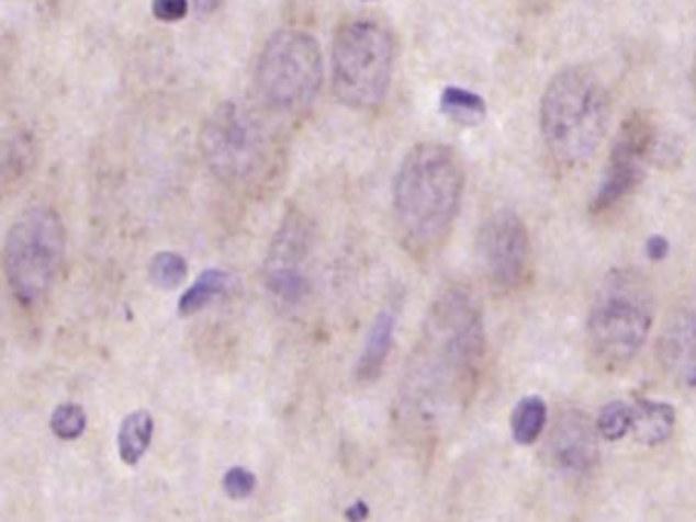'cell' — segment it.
<instances>
[{"instance_id":"cell-19","label":"cell","mask_w":696,"mask_h":522,"mask_svg":"<svg viewBox=\"0 0 696 522\" xmlns=\"http://www.w3.org/2000/svg\"><path fill=\"white\" fill-rule=\"evenodd\" d=\"M229 276L221 270H204L197 282L184 292L178 300V315L180 317H192L201 313L204 306L209 305L215 296L227 288Z\"/></svg>"},{"instance_id":"cell-4","label":"cell","mask_w":696,"mask_h":522,"mask_svg":"<svg viewBox=\"0 0 696 522\" xmlns=\"http://www.w3.org/2000/svg\"><path fill=\"white\" fill-rule=\"evenodd\" d=\"M653 291L633 268H617L596 288L586 320L591 355L607 370L633 362L652 333Z\"/></svg>"},{"instance_id":"cell-22","label":"cell","mask_w":696,"mask_h":522,"mask_svg":"<svg viewBox=\"0 0 696 522\" xmlns=\"http://www.w3.org/2000/svg\"><path fill=\"white\" fill-rule=\"evenodd\" d=\"M87 422L85 408L76 402H66L54 410V415L49 419V429L54 435L58 436L59 441H76L85 435Z\"/></svg>"},{"instance_id":"cell-23","label":"cell","mask_w":696,"mask_h":522,"mask_svg":"<svg viewBox=\"0 0 696 522\" xmlns=\"http://www.w3.org/2000/svg\"><path fill=\"white\" fill-rule=\"evenodd\" d=\"M258 488V478L254 472H249L242 465H235L225 472L223 476V490L233 500H246Z\"/></svg>"},{"instance_id":"cell-21","label":"cell","mask_w":696,"mask_h":522,"mask_svg":"<svg viewBox=\"0 0 696 522\" xmlns=\"http://www.w3.org/2000/svg\"><path fill=\"white\" fill-rule=\"evenodd\" d=\"M633 429V405L627 402H610L598 412L596 431L607 441H621Z\"/></svg>"},{"instance_id":"cell-10","label":"cell","mask_w":696,"mask_h":522,"mask_svg":"<svg viewBox=\"0 0 696 522\" xmlns=\"http://www.w3.org/2000/svg\"><path fill=\"white\" fill-rule=\"evenodd\" d=\"M479 261L494 291H521L531 274V239L527 225L513 211H498L480 227Z\"/></svg>"},{"instance_id":"cell-16","label":"cell","mask_w":696,"mask_h":522,"mask_svg":"<svg viewBox=\"0 0 696 522\" xmlns=\"http://www.w3.org/2000/svg\"><path fill=\"white\" fill-rule=\"evenodd\" d=\"M154 439V417L147 410H135L127 415L116 435L119 457L125 465H137L146 455Z\"/></svg>"},{"instance_id":"cell-14","label":"cell","mask_w":696,"mask_h":522,"mask_svg":"<svg viewBox=\"0 0 696 522\" xmlns=\"http://www.w3.org/2000/svg\"><path fill=\"white\" fill-rule=\"evenodd\" d=\"M394 327H396L394 313L391 310L378 313L370 331L366 334V343L356 365V376L360 382H372L382 374V367L391 353Z\"/></svg>"},{"instance_id":"cell-3","label":"cell","mask_w":696,"mask_h":522,"mask_svg":"<svg viewBox=\"0 0 696 522\" xmlns=\"http://www.w3.org/2000/svg\"><path fill=\"white\" fill-rule=\"evenodd\" d=\"M609 90L586 66L555 73L539 104V129L551 161L564 170L584 166L609 127Z\"/></svg>"},{"instance_id":"cell-30","label":"cell","mask_w":696,"mask_h":522,"mask_svg":"<svg viewBox=\"0 0 696 522\" xmlns=\"http://www.w3.org/2000/svg\"><path fill=\"white\" fill-rule=\"evenodd\" d=\"M693 90H695V99H696V58L693 61Z\"/></svg>"},{"instance_id":"cell-25","label":"cell","mask_w":696,"mask_h":522,"mask_svg":"<svg viewBox=\"0 0 696 522\" xmlns=\"http://www.w3.org/2000/svg\"><path fill=\"white\" fill-rule=\"evenodd\" d=\"M189 0H151V11L158 21L178 23L189 15Z\"/></svg>"},{"instance_id":"cell-18","label":"cell","mask_w":696,"mask_h":522,"mask_svg":"<svg viewBox=\"0 0 696 522\" xmlns=\"http://www.w3.org/2000/svg\"><path fill=\"white\" fill-rule=\"evenodd\" d=\"M439 109L450 121L458 123V125H464V127L479 125L486 115L484 99L476 92L460 87H448L441 92Z\"/></svg>"},{"instance_id":"cell-7","label":"cell","mask_w":696,"mask_h":522,"mask_svg":"<svg viewBox=\"0 0 696 522\" xmlns=\"http://www.w3.org/2000/svg\"><path fill=\"white\" fill-rule=\"evenodd\" d=\"M323 87V54L305 31L274 33L256 66V90L266 109L280 115L305 113Z\"/></svg>"},{"instance_id":"cell-28","label":"cell","mask_w":696,"mask_h":522,"mask_svg":"<svg viewBox=\"0 0 696 522\" xmlns=\"http://www.w3.org/2000/svg\"><path fill=\"white\" fill-rule=\"evenodd\" d=\"M368 517H370V508H368V504H366L363 500L353 502V504L346 510V519H348V522H363Z\"/></svg>"},{"instance_id":"cell-26","label":"cell","mask_w":696,"mask_h":522,"mask_svg":"<svg viewBox=\"0 0 696 522\" xmlns=\"http://www.w3.org/2000/svg\"><path fill=\"white\" fill-rule=\"evenodd\" d=\"M564 0H517V4L521 7L523 13L527 15H546L551 13L555 7H560Z\"/></svg>"},{"instance_id":"cell-15","label":"cell","mask_w":696,"mask_h":522,"mask_svg":"<svg viewBox=\"0 0 696 522\" xmlns=\"http://www.w3.org/2000/svg\"><path fill=\"white\" fill-rule=\"evenodd\" d=\"M676 412L670 405L653 402V400H639L633 405V429L639 443L646 445H660L667 436L674 433Z\"/></svg>"},{"instance_id":"cell-2","label":"cell","mask_w":696,"mask_h":522,"mask_svg":"<svg viewBox=\"0 0 696 522\" xmlns=\"http://www.w3.org/2000/svg\"><path fill=\"white\" fill-rule=\"evenodd\" d=\"M464 182L460 158L448 146L422 144L406 154L392 186V217L408 253L429 258L448 241Z\"/></svg>"},{"instance_id":"cell-5","label":"cell","mask_w":696,"mask_h":522,"mask_svg":"<svg viewBox=\"0 0 696 522\" xmlns=\"http://www.w3.org/2000/svg\"><path fill=\"white\" fill-rule=\"evenodd\" d=\"M66 232L54 208L33 206L16 218L4 241V276L16 303L37 306L61 270Z\"/></svg>"},{"instance_id":"cell-17","label":"cell","mask_w":696,"mask_h":522,"mask_svg":"<svg viewBox=\"0 0 696 522\" xmlns=\"http://www.w3.org/2000/svg\"><path fill=\"white\" fill-rule=\"evenodd\" d=\"M548 407L541 396H525L510 412V435L519 445L536 443L546 431Z\"/></svg>"},{"instance_id":"cell-20","label":"cell","mask_w":696,"mask_h":522,"mask_svg":"<svg viewBox=\"0 0 696 522\" xmlns=\"http://www.w3.org/2000/svg\"><path fill=\"white\" fill-rule=\"evenodd\" d=\"M147 274L156 288L176 291L189 276V265L187 260L175 251H160L149 261Z\"/></svg>"},{"instance_id":"cell-13","label":"cell","mask_w":696,"mask_h":522,"mask_svg":"<svg viewBox=\"0 0 696 522\" xmlns=\"http://www.w3.org/2000/svg\"><path fill=\"white\" fill-rule=\"evenodd\" d=\"M660 353L670 376L686 386H696V303L672 313L662 334Z\"/></svg>"},{"instance_id":"cell-9","label":"cell","mask_w":696,"mask_h":522,"mask_svg":"<svg viewBox=\"0 0 696 522\" xmlns=\"http://www.w3.org/2000/svg\"><path fill=\"white\" fill-rule=\"evenodd\" d=\"M664 146L662 130L650 113L633 111L625 116L610 147L600 186L588 204L591 215L603 217L617 211L643 182L646 163L662 158Z\"/></svg>"},{"instance_id":"cell-8","label":"cell","mask_w":696,"mask_h":522,"mask_svg":"<svg viewBox=\"0 0 696 522\" xmlns=\"http://www.w3.org/2000/svg\"><path fill=\"white\" fill-rule=\"evenodd\" d=\"M201 151L211 172L229 184L258 182L268 170L270 139L249 109L223 102L201 130Z\"/></svg>"},{"instance_id":"cell-12","label":"cell","mask_w":696,"mask_h":522,"mask_svg":"<svg viewBox=\"0 0 696 522\" xmlns=\"http://www.w3.org/2000/svg\"><path fill=\"white\" fill-rule=\"evenodd\" d=\"M596 439V422L579 410H568L551 431V462L568 474H588L598 459Z\"/></svg>"},{"instance_id":"cell-6","label":"cell","mask_w":696,"mask_h":522,"mask_svg":"<svg viewBox=\"0 0 696 522\" xmlns=\"http://www.w3.org/2000/svg\"><path fill=\"white\" fill-rule=\"evenodd\" d=\"M394 44L377 21H351L335 35L332 82L335 97L349 109L380 106L391 88Z\"/></svg>"},{"instance_id":"cell-1","label":"cell","mask_w":696,"mask_h":522,"mask_svg":"<svg viewBox=\"0 0 696 522\" xmlns=\"http://www.w3.org/2000/svg\"><path fill=\"white\" fill-rule=\"evenodd\" d=\"M484 358V320L472 292L462 286L439 292L406 370V415L423 429L456 419L479 390Z\"/></svg>"},{"instance_id":"cell-24","label":"cell","mask_w":696,"mask_h":522,"mask_svg":"<svg viewBox=\"0 0 696 522\" xmlns=\"http://www.w3.org/2000/svg\"><path fill=\"white\" fill-rule=\"evenodd\" d=\"M31 144L30 137L25 133H19L13 139V144L7 146V160H4V174L11 172V168H15V174L13 178H19L23 174V168L30 163L31 160ZM11 178V180H13Z\"/></svg>"},{"instance_id":"cell-11","label":"cell","mask_w":696,"mask_h":522,"mask_svg":"<svg viewBox=\"0 0 696 522\" xmlns=\"http://www.w3.org/2000/svg\"><path fill=\"white\" fill-rule=\"evenodd\" d=\"M311 249V223L292 211L282 218L263 263L268 291L284 305H299L308 292L303 263Z\"/></svg>"},{"instance_id":"cell-27","label":"cell","mask_w":696,"mask_h":522,"mask_svg":"<svg viewBox=\"0 0 696 522\" xmlns=\"http://www.w3.org/2000/svg\"><path fill=\"white\" fill-rule=\"evenodd\" d=\"M646 249H648V256H650L652 260H664L667 253V241L664 237L655 235V237H652V239L648 241V247H646Z\"/></svg>"},{"instance_id":"cell-29","label":"cell","mask_w":696,"mask_h":522,"mask_svg":"<svg viewBox=\"0 0 696 522\" xmlns=\"http://www.w3.org/2000/svg\"><path fill=\"white\" fill-rule=\"evenodd\" d=\"M221 4V0H194V7L201 11V13H213L217 11V7Z\"/></svg>"}]
</instances>
